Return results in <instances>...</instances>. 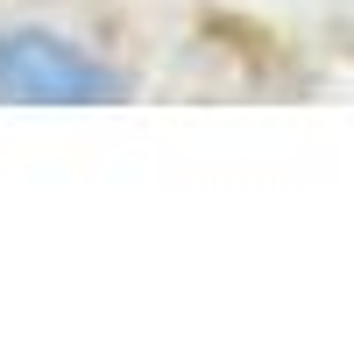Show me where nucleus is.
Returning a JSON list of instances; mask_svg holds the SVG:
<instances>
[{
	"label": "nucleus",
	"instance_id": "nucleus-1",
	"mask_svg": "<svg viewBox=\"0 0 354 354\" xmlns=\"http://www.w3.org/2000/svg\"><path fill=\"white\" fill-rule=\"evenodd\" d=\"M128 78L106 71L100 57H85L64 36H43V28H15L0 36V100L8 106H93V100H121Z\"/></svg>",
	"mask_w": 354,
	"mask_h": 354
}]
</instances>
